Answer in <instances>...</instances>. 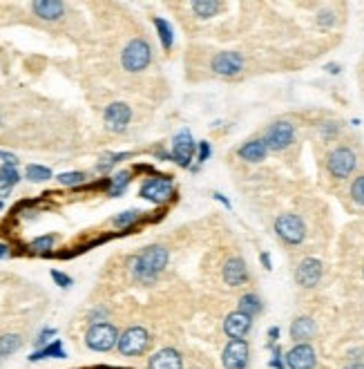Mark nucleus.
Returning <instances> with one entry per match:
<instances>
[{"label": "nucleus", "instance_id": "c85d7f7f", "mask_svg": "<svg viewBox=\"0 0 364 369\" xmlns=\"http://www.w3.org/2000/svg\"><path fill=\"white\" fill-rule=\"evenodd\" d=\"M348 195H351V202L356 206H362L364 208V175H358L353 181H351V188H348Z\"/></svg>", "mask_w": 364, "mask_h": 369}, {"label": "nucleus", "instance_id": "79ce46f5", "mask_svg": "<svg viewBox=\"0 0 364 369\" xmlns=\"http://www.w3.org/2000/svg\"><path fill=\"white\" fill-rule=\"evenodd\" d=\"M210 154H213V148H210L208 141H199V150H197V161L204 164L210 159Z\"/></svg>", "mask_w": 364, "mask_h": 369}, {"label": "nucleus", "instance_id": "c756f323", "mask_svg": "<svg viewBox=\"0 0 364 369\" xmlns=\"http://www.w3.org/2000/svg\"><path fill=\"white\" fill-rule=\"evenodd\" d=\"M52 177V170L45 166H38V164H30L27 166V179L30 181H47Z\"/></svg>", "mask_w": 364, "mask_h": 369}, {"label": "nucleus", "instance_id": "7ed1b4c3", "mask_svg": "<svg viewBox=\"0 0 364 369\" xmlns=\"http://www.w3.org/2000/svg\"><path fill=\"white\" fill-rule=\"evenodd\" d=\"M358 164H360V159H358L356 148L346 146V144L335 146L327 154V161H324L329 177L335 179V181H344L348 177H353V173L358 170Z\"/></svg>", "mask_w": 364, "mask_h": 369}, {"label": "nucleus", "instance_id": "f8f14e48", "mask_svg": "<svg viewBox=\"0 0 364 369\" xmlns=\"http://www.w3.org/2000/svg\"><path fill=\"white\" fill-rule=\"evenodd\" d=\"M172 191H175V183L170 177H152V179L143 181L139 195L152 204H163L172 197Z\"/></svg>", "mask_w": 364, "mask_h": 369}, {"label": "nucleus", "instance_id": "aec40b11", "mask_svg": "<svg viewBox=\"0 0 364 369\" xmlns=\"http://www.w3.org/2000/svg\"><path fill=\"white\" fill-rule=\"evenodd\" d=\"M32 9L43 21H59L65 11V3H59V0H40V3H32Z\"/></svg>", "mask_w": 364, "mask_h": 369}, {"label": "nucleus", "instance_id": "49530a36", "mask_svg": "<svg viewBox=\"0 0 364 369\" xmlns=\"http://www.w3.org/2000/svg\"><path fill=\"white\" fill-rule=\"evenodd\" d=\"M213 200H217L219 204H223V206H226L228 210L233 208V206H230V202H228V200H226V197H223L221 193H213Z\"/></svg>", "mask_w": 364, "mask_h": 369}, {"label": "nucleus", "instance_id": "72a5a7b5", "mask_svg": "<svg viewBox=\"0 0 364 369\" xmlns=\"http://www.w3.org/2000/svg\"><path fill=\"white\" fill-rule=\"evenodd\" d=\"M54 242H56V235H43V237L34 239V242L30 244V249L34 253H47L54 246Z\"/></svg>", "mask_w": 364, "mask_h": 369}, {"label": "nucleus", "instance_id": "ddd939ff", "mask_svg": "<svg viewBox=\"0 0 364 369\" xmlns=\"http://www.w3.org/2000/svg\"><path fill=\"white\" fill-rule=\"evenodd\" d=\"M194 139L190 135V130H179L175 137H172V159L177 166L181 168H190L192 159H194Z\"/></svg>", "mask_w": 364, "mask_h": 369}, {"label": "nucleus", "instance_id": "b1692460", "mask_svg": "<svg viewBox=\"0 0 364 369\" xmlns=\"http://www.w3.org/2000/svg\"><path fill=\"white\" fill-rule=\"evenodd\" d=\"M18 179H20V175H18V170L13 166H3V168H0V197H7L9 191L18 183Z\"/></svg>", "mask_w": 364, "mask_h": 369}, {"label": "nucleus", "instance_id": "37998d69", "mask_svg": "<svg viewBox=\"0 0 364 369\" xmlns=\"http://www.w3.org/2000/svg\"><path fill=\"white\" fill-rule=\"evenodd\" d=\"M0 159L5 161V166H13V168H16V164H18V159L9 152H0Z\"/></svg>", "mask_w": 364, "mask_h": 369}, {"label": "nucleus", "instance_id": "4c0bfd02", "mask_svg": "<svg viewBox=\"0 0 364 369\" xmlns=\"http://www.w3.org/2000/svg\"><path fill=\"white\" fill-rule=\"evenodd\" d=\"M346 363H364V347H351L344 351Z\"/></svg>", "mask_w": 364, "mask_h": 369}, {"label": "nucleus", "instance_id": "f257e3e1", "mask_svg": "<svg viewBox=\"0 0 364 369\" xmlns=\"http://www.w3.org/2000/svg\"><path fill=\"white\" fill-rule=\"evenodd\" d=\"M168 260H170V253H168L165 246H159V244L146 246L132 260L134 280L141 282V285H155V282L159 280V276L165 271Z\"/></svg>", "mask_w": 364, "mask_h": 369}, {"label": "nucleus", "instance_id": "1a4fd4ad", "mask_svg": "<svg viewBox=\"0 0 364 369\" xmlns=\"http://www.w3.org/2000/svg\"><path fill=\"white\" fill-rule=\"evenodd\" d=\"M223 369H248L250 365V343L248 340H228L221 349Z\"/></svg>", "mask_w": 364, "mask_h": 369}, {"label": "nucleus", "instance_id": "3c124183", "mask_svg": "<svg viewBox=\"0 0 364 369\" xmlns=\"http://www.w3.org/2000/svg\"><path fill=\"white\" fill-rule=\"evenodd\" d=\"M362 280H364V266H362Z\"/></svg>", "mask_w": 364, "mask_h": 369}, {"label": "nucleus", "instance_id": "f704fd0d", "mask_svg": "<svg viewBox=\"0 0 364 369\" xmlns=\"http://www.w3.org/2000/svg\"><path fill=\"white\" fill-rule=\"evenodd\" d=\"M56 179H59V183H63V186H76V183L86 181V175L78 173V170H72V173H61Z\"/></svg>", "mask_w": 364, "mask_h": 369}, {"label": "nucleus", "instance_id": "2f4dec72", "mask_svg": "<svg viewBox=\"0 0 364 369\" xmlns=\"http://www.w3.org/2000/svg\"><path fill=\"white\" fill-rule=\"evenodd\" d=\"M139 217H141V210H125V212H121V215H117L115 220H112V224H115L117 229H125V226L134 224Z\"/></svg>", "mask_w": 364, "mask_h": 369}, {"label": "nucleus", "instance_id": "f03ea898", "mask_svg": "<svg viewBox=\"0 0 364 369\" xmlns=\"http://www.w3.org/2000/svg\"><path fill=\"white\" fill-rule=\"evenodd\" d=\"M273 231L282 244L302 246L306 242V235H309V226H306L304 217L298 215V212H282V215H277Z\"/></svg>", "mask_w": 364, "mask_h": 369}, {"label": "nucleus", "instance_id": "e433bc0d", "mask_svg": "<svg viewBox=\"0 0 364 369\" xmlns=\"http://www.w3.org/2000/svg\"><path fill=\"white\" fill-rule=\"evenodd\" d=\"M52 336H56V329L54 327H45L43 331H40L38 336H36V340H34V345L38 347V349H43V347H47V343H49V338Z\"/></svg>", "mask_w": 364, "mask_h": 369}, {"label": "nucleus", "instance_id": "6ab92c4d", "mask_svg": "<svg viewBox=\"0 0 364 369\" xmlns=\"http://www.w3.org/2000/svg\"><path fill=\"white\" fill-rule=\"evenodd\" d=\"M269 152L271 150H269V146H266V141L262 137H257V139H250L237 148V157L248 161V164H262L266 157H269Z\"/></svg>", "mask_w": 364, "mask_h": 369}, {"label": "nucleus", "instance_id": "de8ad7c7", "mask_svg": "<svg viewBox=\"0 0 364 369\" xmlns=\"http://www.w3.org/2000/svg\"><path fill=\"white\" fill-rule=\"evenodd\" d=\"M342 369H364V363H346Z\"/></svg>", "mask_w": 364, "mask_h": 369}, {"label": "nucleus", "instance_id": "ea45409f", "mask_svg": "<svg viewBox=\"0 0 364 369\" xmlns=\"http://www.w3.org/2000/svg\"><path fill=\"white\" fill-rule=\"evenodd\" d=\"M105 320H107V309L105 307H96L92 314L88 316L90 324H99V322H105Z\"/></svg>", "mask_w": 364, "mask_h": 369}, {"label": "nucleus", "instance_id": "a19ab883", "mask_svg": "<svg viewBox=\"0 0 364 369\" xmlns=\"http://www.w3.org/2000/svg\"><path fill=\"white\" fill-rule=\"evenodd\" d=\"M52 280H54L59 287H63V289H69V287H72V278L65 276V273H61V271H56V268L52 271Z\"/></svg>", "mask_w": 364, "mask_h": 369}, {"label": "nucleus", "instance_id": "58836bf2", "mask_svg": "<svg viewBox=\"0 0 364 369\" xmlns=\"http://www.w3.org/2000/svg\"><path fill=\"white\" fill-rule=\"evenodd\" d=\"M266 336H269V343H266V349H273L275 345H279V336H282V329L277 327V324H273V327H269V331H266Z\"/></svg>", "mask_w": 364, "mask_h": 369}, {"label": "nucleus", "instance_id": "8fccbe9b", "mask_svg": "<svg viewBox=\"0 0 364 369\" xmlns=\"http://www.w3.org/2000/svg\"><path fill=\"white\" fill-rule=\"evenodd\" d=\"M190 369H206V367H190Z\"/></svg>", "mask_w": 364, "mask_h": 369}, {"label": "nucleus", "instance_id": "4be33fe9", "mask_svg": "<svg viewBox=\"0 0 364 369\" xmlns=\"http://www.w3.org/2000/svg\"><path fill=\"white\" fill-rule=\"evenodd\" d=\"M190 7L194 11V16L201 21H208V18L217 16L219 11L226 9V3H217V0H197V3H192Z\"/></svg>", "mask_w": 364, "mask_h": 369}, {"label": "nucleus", "instance_id": "5701e85b", "mask_svg": "<svg viewBox=\"0 0 364 369\" xmlns=\"http://www.w3.org/2000/svg\"><path fill=\"white\" fill-rule=\"evenodd\" d=\"M45 358H67L61 340H54V343H49L47 347L36 349L30 356V363H38V361H45Z\"/></svg>", "mask_w": 364, "mask_h": 369}, {"label": "nucleus", "instance_id": "6e6552de", "mask_svg": "<svg viewBox=\"0 0 364 369\" xmlns=\"http://www.w3.org/2000/svg\"><path fill=\"white\" fill-rule=\"evenodd\" d=\"M293 278H295V285L300 289L311 291L319 285L322 278H324V264H322L319 258H304L298 262Z\"/></svg>", "mask_w": 364, "mask_h": 369}, {"label": "nucleus", "instance_id": "a878e982", "mask_svg": "<svg viewBox=\"0 0 364 369\" xmlns=\"http://www.w3.org/2000/svg\"><path fill=\"white\" fill-rule=\"evenodd\" d=\"M155 27H157V32H159V38H161L163 50H172L175 36H172V27H170V23L163 21V18H155Z\"/></svg>", "mask_w": 364, "mask_h": 369}, {"label": "nucleus", "instance_id": "cd10ccee", "mask_svg": "<svg viewBox=\"0 0 364 369\" xmlns=\"http://www.w3.org/2000/svg\"><path fill=\"white\" fill-rule=\"evenodd\" d=\"M128 157H130V152H110V154H105L99 164H96V170H99V173H107L112 166L123 161V159H128Z\"/></svg>", "mask_w": 364, "mask_h": 369}, {"label": "nucleus", "instance_id": "393cba45", "mask_svg": "<svg viewBox=\"0 0 364 369\" xmlns=\"http://www.w3.org/2000/svg\"><path fill=\"white\" fill-rule=\"evenodd\" d=\"M23 347V336L20 334H3L0 336V358L13 356Z\"/></svg>", "mask_w": 364, "mask_h": 369}, {"label": "nucleus", "instance_id": "c9c22d12", "mask_svg": "<svg viewBox=\"0 0 364 369\" xmlns=\"http://www.w3.org/2000/svg\"><path fill=\"white\" fill-rule=\"evenodd\" d=\"M271 361H269V367L271 369H286V361H284V349H282V345H275L273 349H271Z\"/></svg>", "mask_w": 364, "mask_h": 369}, {"label": "nucleus", "instance_id": "603ef678", "mask_svg": "<svg viewBox=\"0 0 364 369\" xmlns=\"http://www.w3.org/2000/svg\"><path fill=\"white\" fill-rule=\"evenodd\" d=\"M0 208H3V202H0Z\"/></svg>", "mask_w": 364, "mask_h": 369}, {"label": "nucleus", "instance_id": "f3484780", "mask_svg": "<svg viewBox=\"0 0 364 369\" xmlns=\"http://www.w3.org/2000/svg\"><path fill=\"white\" fill-rule=\"evenodd\" d=\"M288 336L293 340V345L298 343H311L317 336V322L311 316H295L288 327Z\"/></svg>", "mask_w": 364, "mask_h": 369}, {"label": "nucleus", "instance_id": "c03bdc74", "mask_svg": "<svg viewBox=\"0 0 364 369\" xmlns=\"http://www.w3.org/2000/svg\"><path fill=\"white\" fill-rule=\"evenodd\" d=\"M259 260H262V264H264V268H266V271H273V262H271V253H262L259 255Z\"/></svg>", "mask_w": 364, "mask_h": 369}, {"label": "nucleus", "instance_id": "a211bd4d", "mask_svg": "<svg viewBox=\"0 0 364 369\" xmlns=\"http://www.w3.org/2000/svg\"><path fill=\"white\" fill-rule=\"evenodd\" d=\"M148 369H184V356L175 347H161L150 356Z\"/></svg>", "mask_w": 364, "mask_h": 369}, {"label": "nucleus", "instance_id": "9b49d317", "mask_svg": "<svg viewBox=\"0 0 364 369\" xmlns=\"http://www.w3.org/2000/svg\"><path fill=\"white\" fill-rule=\"evenodd\" d=\"M244 56L240 52H219L210 67H213V74L221 76V79H235L244 72Z\"/></svg>", "mask_w": 364, "mask_h": 369}, {"label": "nucleus", "instance_id": "bb28decb", "mask_svg": "<svg viewBox=\"0 0 364 369\" xmlns=\"http://www.w3.org/2000/svg\"><path fill=\"white\" fill-rule=\"evenodd\" d=\"M130 173L128 170H121V173H117L115 177H112V186H110V197H119L125 193V188H128L130 183Z\"/></svg>", "mask_w": 364, "mask_h": 369}, {"label": "nucleus", "instance_id": "0eeeda50", "mask_svg": "<svg viewBox=\"0 0 364 369\" xmlns=\"http://www.w3.org/2000/svg\"><path fill=\"white\" fill-rule=\"evenodd\" d=\"M150 61H152V47H150V42L143 40V38L130 40L128 45H125L123 54H121L123 69H128V72H132V74L143 72V69L150 65Z\"/></svg>", "mask_w": 364, "mask_h": 369}, {"label": "nucleus", "instance_id": "9d476101", "mask_svg": "<svg viewBox=\"0 0 364 369\" xmlns=\"http://www.w3.org/2000/svg\"><path fill=\"white\" fill-rule=\"evenodd\" d=\"M284 361H286V369H317V351L311 343H298L293 345L286 353H284Z\"/></svg>", "mask_w": 364, "mask_h": 369}, {"label": "nucleus", "instance_id": "412c9836", "mask_svg": "<svg viewBox=\"0 0 364 369\" xmlns=\"http://www.w3.org/2000/svg\"><path fill=\"white\" fill-rule=\"evenodd\" d=\"M237 311H242V314H246V316H250V318H257L262 311H264V300L257 295V293H244L242 297H240V302H237Z\"/></svg>", "mask_w": 364, "mask_h": 369}, {"label": "nucleus", "instance_id": "a18cd8bd", "mask_svg": "<svg viewBox=\"0 0 364 369\" xmlns=\"http://www.w3.org/2000/svg\"><path fill=\"white\" fill-rule=\"evenodd\" d=\"M324 69H327L329 74H333V76H335V74H340V72H342V65H340V63H327V65H324Z\"/></svg>", "mask_w": 364, "mask_h": 369}, {"label": "nucleus", "instance_id": "7c9ffc66", "mask_svg": "<svg viewBox=\"0 0 364 369\" xmlns=\"http://www.w3.org/2000/svg\"><path fill=\"white\" fill-rule=\"evenodd\" d=\"M340 132H342V125L338 121H324L319 125V137L324 141H333Z\"/></svg>", "mask_w": 364, "mask_h": 369}, {"label": "nucleus", "instance_id": "09e8293b", "mask_svg": "<svg viewBox=\"0 0 364 369\" xmlns=\"http://www.w3.org/2000/svg\"><path fill=\"white\" fill-rule=\"evenodd\" d=\"M9 255V246L7 244H0V258H7Z\"/></svg>", "mask_w": 364, "mask_h": 369}, {"label": "nucleus", "instance_id": "20e7f679", "mask_svg": "<svg viewBox=\"0 0 364 369\" xmlns=\"http://www.w3.org/2000/svg\"><path fill=\"white\" fill-rule=\"evenodd\" d=\"M266 141L271 152H284L288 150L298 139V125L293 123L290 119H279L275 123H271L266 127V132L262 137Z\"/></svg>", "mask_w": 364, "mask_h": 369}, {"label": "nucleus", "instance_id": "39448f33", "mask_svg": "<svg viewBox=\"0 0 364 369\" xmlns=\"http://www.w3.org/2000/svg\"><path fill=\"white\" fill-rule=\"evenodd\" d=\"M150 343H152L150 331L146 327H141V324H136V327L125 329L119 336L117 349L125 358H136V356H143V353L148 351V347H150Z\"/></svg>", "mask_w": 364, "mask_h": 369}, {"label": "nucleus", "instance_id": "2eb2a0df", "mask_svg": "<svg viewBox=\"0 0 364 369\" xmlns=\"http://www.w3.org/2000/svg\"><path fill=\"white\" fill-rule=\"evenodd\" d=\"M253 331V318L242 314V311H233L223 318V334L230 340H246V336Z\"/></svg>", "mask_w": 364, "mask_h": 369}, {"label": "nucleus", "instance_id": "423d86ee", "mask_svg": "<svg viewBox=\"0 0 364 369\" xmlns=\"http://www.w3.org/2000/svg\"><path fill=\"white\" fill-rule=\"evenodd\" d=\"M119 329L112 322H99V324H90L86 331V347L90 351H99L105 353L110 349H115L119 343Z\"/></svg>", "mask_w": 364, "mask_h": 369}, {"label": "nucleus", "instance_id": "4468645a", "mask_svg": "<svg viewBox=\"0 0 364 369\" xmlns=\"http://www.w3.org/2000/svg\"><path fill=\"white\" fill-rule=\"evenodd\" d=\"M103 121L110 132H125L132 121V110L128 103H110L103 112Z\"/></svg>", "mask_w": 364, "mask_h": 369}, {"label": "nucleus", "instance_id": "dca6fc26", "mask_svg": "<svg viewBox=\"0 0 364 369\" xmlns=\"http://www.w3.org/2000/svg\"><path fill=\"white\" fill-rule=\"evenodd\" d=\"M221 278H223V282H226L230 289H237V287L246 285V282L250 280V271H248L246 260L237 258V255H235V258H230V260H226V264H223V268H221Z\"/></svg>", "mask_w": 364, "mask_h": 369}, {"label": "nucleus", "instance_id": "473e14b6", "mask_svg": "<svg viewBox=\"0 0 364 369\" xmlns=\"http://www.w3.org/2000/svg\"><path fill=\"white\" fill-rule=\"evenodd\" d=\"M315 23H317V27H322V30H331V27L338 23V18H335L333 9H322V11H317Z\"/></svg>", "mask_w": 364, "mask_h": 369}]
</instances>
